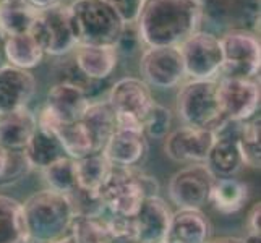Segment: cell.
<instances>
[{
	"label": "cell",
	"instance_id": "cell-10",
	"mask_svg": "<svg viewBox=\"0 0 261 243\" xmlns=\"http://www.w3.org/2000/svg\"><path fill=\"white\" fill-rule=\"evenodd\" d=\"M143 81L149 88L170 89L185 78L184 60L177 47H146L140 59Z\"/></svg>",
	"mask_w": 261,
	"mask_h": 243
},
{
	"label": "cell",
	"instance_id": "cell-32",
	"mask_svg": "<svg viewBox=\"0 0 261 243\" xmlns=\"http://www.w3.org/2000/svg\"><path fill=\"white\" fill-rule=\"evenodd\" d=\"M141 125L146 138L164 140L172 128V112L154 101L141 119Z\"/></svg>",
	"mask_w": 261,
	"mask_h": 243
},
{
	"label": "cell",
	"instance_id": "cell-31",
	"mask_svg": "<svg viewBox=\"0 0 261 243\" xmlns=\"http://www.w3.org/2000/svg\"><path fill=\"white\" fill-rule=\"evenodd\" d=\"M239 146L244 164L253 169H259L261 164V145H259V117H253L242 123L239 133Z\"/></svg>",
	"mask_w": 261,
	"mask_h": 243
},
{
	"label": "cell",
	"instance_id": "cell-18",
	"mask_svg": "<svg viewBox=\"0 0 261 243\" xmlns=\"http://www.w3.org/2000/svg\"><path fill=\"white\" fill-rule=\"evenodd\" d=\"M73 56L75 67L89 81L107 79L114 73L120 59L114 46H89V44H78Z\"/></svg>",
	"mask_w": 261,
	"mask_h": 243
},
{
	"label": "cell",
	"instance_id": "cell-3",
	"mask_svg": "<svg viewBox=\"0 0 261 243\" xmlns=\"http://www.w3.org/2000/svg\"><path fill=\"white\" fill-rule=\"evenodd\" d=\"M68 16L76 46H115L125 24L106 0H73Z\"/></svg>",
	"mask_w": 261,
	"mask_h": 243
},
{
	"label": "cell",
	"instance_id": "cell-23",
	"mask_svg": "<svg viewBox=\"0 0 261 243\" xmlns=\"http://www.w3.org/2000/svg\"><path fill=\"white\" fill-rule=\"evenodd\" d=\"M89 131L96 151H102L115 131V111L107 101H91L82 119Z\"/></svg>",
	"mask_w": 261,
	"mask_h": 243
},
{
	"label": "cell",
	"instance_id": "cell-22",
	"mask_svg": "<svg viewBox=\"0 0 261 243\" xmlns=\"http://www.w3.org/2000/svg\"><path fill=\"white\" fill-rule=\"evenodd\" d=\"M23 154L31 169L42 170L60 157H64L65 152L56 134L38 127L30 138L28 145L24 146Z\"/></svg>",
	"mask_w": 261,
	"mask_h": 243
},
{
	"label": "cell",
	"instance_id": "cell-43",
	"mask_svg": "<svg viewBox=\"0 0 261 243\" xmlns=\"http://www.w3.org/2000/svg\"><path fill=\"white\" fill-rule=\"evenodd\" d=\"M2 2H7V0H0V4H2Z\"/></svg>",
	"mask_w": 261,
	"mask_h": 243
},
{
	"label": "cell",
	"instance_id": "cell-29",
	"mask_svg": "<svg viewBox=\"0 0 261 243\" xmlns=\"http://www.w3.org/2000/svg\"><path fill=\"white\" fill-rule=\"evenodd\" d=\"M41 174L44 177V182L47 183V188L52 192L70 195L78 188L75 159L68 156L60 157L54 164L42 169Z\"/></svg>",
	"mask_w": 261,
	"mask_h": 243
},
{
	"label": "cell",
	"instance_id": "cell-2",
	"mask_svg": "<svg viewBox=\"0 0 261 243\" xmlns=\"http://www.w3.org/2000/svg\"><path fill=\"white\" fill-rule=\"evenodd\" d=\"M21 206L24 243H57L70 235L76 214L68 195L46 188L31 195Z\"/></svg>",
	"mask_w": 261,
	"mask_h": 243
},
{
	"label": "cell",
	"instance_id": "cell-26",
	"mask_svg": "<svg viewBox=\"0 0 261 243\" xmlns=\"http://www.w3.org/2000/svg\"><path fill=\"white\" fill-rule=\"evenodd\" d=\"M38 10L26 0H7L0 4V31L7 36L30 33Z\"/></svg>",
	"mask_w": 261,
	"mask_h": 243
},
{
	"label": "cell",
	"instance_id": "cell-6",
	"mask_svg": "<svg viewBox=\"0 0 261 243\" xmlns=\"http://www.w3.org/2000/svg\"><path fill=\"white\" fill-rule=\"evenodd\" d=\"M222 46L221 78L255 79L259 71V39L245 28H233L219 36Z\"/></svg>",
	"mask_w": 261,
	"mask_h": 243
},
{
	"label": "cell",
	"instance_id": "cell-5",
	"mask_svg": "<svg viewBox=\"0 0 261 243\" xmlns=\"http://www.w3.org/2000/svg\"><path fill=\"white\" fill-rule=\"evenodd\" d=\"M177 114L185 127L214 130L224 120L218 79H190L177 94Z\"/></svg>",
	"mask_w": 261,
	"mask_h": 243
},
{
	"label": "cell",
	"instance_id": "cell-34",
	"mask_svg": "<svg viewBox=\"0 0 261 243\" xmlns=\"http://www.w3.org/2000/svg\"><path fill=\"white\" fill-rule=\"evenodd\" d=\"M68 198L71 204H73L76 218L78 215L80 218H99V215H104L106 212V206L99 193L76 188L73 193L68 195Z\"/></svg>",
	"mask_w": 261,
	"mask_h": 243
},
{
	"label": "cell",
	"instance_id": "cell-12",
	"mask_svg": "<svg viewBox=\"0 0 261 243\" xmlns=\"http://www.w3.org/2000/svg\"><path fill=\"white\" fill-rule=\"evenodd\" d=\"M214 131L208 128L180 127L164 138L166 154L182 164H201L206 162L214 145Z\"/></svg>",
	"mask_w": 261,
	"mask_h": 243
},
{
	"label": "cell",
	"instance_id": "cell-42",
	"mask_svg": "<svg viewBox=\"0 0 261 243\" xmlns=\"http://www.w3.org/2000/svg\"><path fill=\"white\" fill-rule=\"evenodd\" d=\"M57 243H75V240H73V237H71V235H67L65 238L59 240Z\"/></svg>",
	"mask_w": 261,
	"mask_h": 243
},
{
	"label": "cell",
	"instance_id": "cell-4",
	"mask_svg": "<svg viewBox=\"0 0 261 243\" xmlns=\"http://www.w3.org/2000/svg\"><path fill=\"white\" fill-rule=\"evenodd\" d=\"M99 196L109 214L133 218L146 198L159 196V183L140 169L114 167Z\"/></svg>",
	"mask_w": 261,
	"mask_h": 243
},
{
	"label": "cell",
	"instance_id": "cell-16",
	"mask_svg": "<svg viewBox=\"0 0 261 243\" xmlns=\"http://www.w3.org/2000/svg\"><path fill=\"white\" fill-rule=\"evenodd\" d=\"M36 93V78L31 71L12 65L0 67V112L28 107Z\"/></svg>",
	"mask_w": 261,
	"mask_h": 243
},
{
	"label": "cell",
	"instance_id": "cell-28",
	"mask_svg": "<svg viewBox=\"0 0 261 243\" xmlns=\"http://www.w3.org/2000/svg\"><path fill=\"white\" fill-rule=\"evenodd\" d=\"M56 137L64 148L65 156L75 160L91 154V152H96L91 134H89L82 120L73 123H60V127L56 131Z\"/></svg>",
	"mask_w": 261,
	"mask_h": 243
},
{
	"label": "cell",
	"instance_id": "cell-21",
	"mask_svg": "<svg viewBox=\"0 0 261 243\" xmlns=\"http://www.w3.org/2000/svg\"><path fill=\"white\" fill-rule=\"evenodd\" d=\"M250 186L247 182L236 177H216L211 186L208 203L221 214H236L247 204Z\"/></svg>",
	"mask_w": 261,
	"mask_h": 243
},
{
	"label": "cell",
	"instance_id": "cell-15",
	"mask_svg": "<svg viewBox=\"0 0 261 243\" xmlns=\"http://www.w3.org/2000/svg\"><path fill=\"white\" fill-rule=\"evenodd\" d=\"M148 138L141 131L115 130L102 149L115 169H138L148 157Z\"/></svg>",
	"mask_w": 261,
	"mask_h": 243
},
{
	"label": "cell",
	"instance_id": "cell-27",
	"mask_svg": "<svg viewBox=\"0 0 261 243\" xmlns=\"http://www.w3.org/2000/svg\"><path fill=\"white\" fill-rule=\"evenodd\" d=\"M24 233L21 203L0 195V243H24Z\"/></svg>",
	"mask_w": 261,
	"mask_h": 243
},
{
	"label": "cell",
	"instance_id": "cell-37",
	"mask_svg": "<svg viewBox=\"0 0 261 243\" xmlns=\"http://www.w3.org/2000/svg\"><path fill=\"white\" fill-rule=\"evenodd\" d=\"M247 229L251 235H259V232H261V203L259 201L251 206L248 211Z\"/></svg>",
	"mask_w": 261,
	"mask_h": 243
},
{
	"label": "cell",
	"instance_id": "cell-41",
	"mask_svg": "<svg viewBox=\"0 0 261 243\" xmlns=\"http://www.w3.org/2000/svg\"><path fill=\"white\" fill-rule=\"evenodd\" d=\"M242 243H259V235H251V233H248L245 238H242Z\"/></svg>",
	"mask_w": 261,
	"mask_h": 243
},
{
	"label": "cell",
	"instance_id": "cell-17",
	"mask_svg": "<svg viewBox=\"0 0 261 243\" xmlns=\"http://www.w3.org/2000/svg\"><path fill=\"white\" fill-rule=\"evenodd\" d=\"M89 99L85 88L70 81H59L47 91L46 105L62 123H73L83 119Z\"/></svg>",
	"mask_w": 261,
	"mask_h": 243
},
{
	"label": "cell",
	"instance_id": "cell-1",
	"mask_svg": "<svg viewBox=\"0 0 261 243\" xmlns=\"http://www.w3.org/2000/svg\"><path fill=\"white\" fill-rule=\"evenodd\" d=\"M201 20L195 0H143L135 24L146 47H177L200 30Z\"/></svg>",
	"mask_w": 261,
	"mask_h": 243
},
{
	"label": "cell",
	"instance_id": "cell-25",
	"mask_svg": "<svg viewBox=\"0 0 261 243\" xmlns=\"http://www.w3.org/2000/svg\"><path fill=\"white\" fill-rule=\"evenodd\" d=\"M75 166L78 188L94 193H99V190L107 182V178H109L114 169L102 151H96L82 159H76Z\"/></svg>",
	"mask_w": 261,
	"mask_h": 243
},
{
	"label": "cell",
	"instance_id": "cell-7",
	"mask_svg": "<svg viewBox=\"0 0 261 243\" xmlns=\"http://www.w3.org/2000/svg\"><path fill=\"white\" fill-rule=\"evenodd\" d=\"M30 34L38 41L44 56L64 57L76 47V39L68 16V5L62 2L41 10Z\"/></svg>",
	"mask_w": 261,
	"mask_h": 243
},
{
	"label": "cell",
	"instance_id": "cell-14",
	"mask_svg": "<svg viewBox=\"0 0 261 243\" xmlns=\"http://www.w3.org/2000/svg\"><path fill=\"white\" fill-rule=\"evenodd\" d=\"M107 102L115 114H130L141 120L154 102L151 88L141 78L125 76L109 88Z\"/></svg>",
	"mask_w": 261,
	"mask_h": 243
},
{
	"label": "cell",
	"instance_id": "cell-9",
	"mask_svg": "<svg viewBox=\"0 0 261 243\" xmlns=\"http://www.w3.org/2000/svg\"><path fill=\"white\" fill-rule=\"evenodd\" d=\"M216 180L213 170L201 164H188L169 182V196L178 209H201L208 203Z\"/></svg>",
	"mask_w": 261,
	"mask_h": 243
},
{
	"label": "cell",
	"instance_id": "cell-19",
	"mask_svg": "<svg viewBox=\"0 0 261 243\" xmlns=\"http://www.w3.org/2000/svg\"><path fill=\"white\" fill-rule=\"evenodd\" d=\"M213 226L201 209H177L172 212L166 243H208Z\"/></svg>",
	"mask_w": 261,
	"mask_h": 243
},
{
	"label": "cell",
	"instance_id": "cell-36",
	"mask_svg": "<svg viewBox=\"0 0 261 243\" xmlns=\"http://www.w3.org/2000/svg\"><path fill=\"white\" fill-rule=\"evenodd\" d=\"M106 2L114 8L123 23H135L143 0H106Z\"/></svg>",
	"mask_w": 261,
	"mask_h": 243
},
{
	"label": "cell",
	"instance_id": "cell-8",
	"mask_svg": "<svg viewBox=\"0 0 261 243\" xmlns=\"http://www.w3.org/2000/svg\"><path fill=\"white\" fill-rule=\"evenodd\" d=\"M185 76L190 79H216L222 70V46L219 36L198 30L178 46Z\"/></svg>",
	"mask_w": 261,
	"mask_h": 243
},
{
	"label": "cell",
	"instance_id": "cell-20",
	"mask_svg": "<svg viewBox=\"0 0 261 243\" xmlns=\"http://www.w3.org/2000/svg\"><path fill=\"white\" fill-rule=\"evenodd\" d=\"M38 128V119L30 107L0 112V146L8 151H23Z\"/></svg>",
	"mask_w": 261,
	"mask_h": 243
},
{
	"label": "cell",
	"instance_id": "cell-35",
	"mask_svg": "<svg viewBox=\"0 0 261 243\" xmlns=\"http://www.w3.org/2000/svg\"><path fill=\"white\" fill-rule=\"evenodd\" d=\"M115 52L119 57H132L141 47V39L135 23H125L123 30L115 42Z\"/></svg>",
	"mask_w": 261,
	"mask_h": 243
},
{
	"label": "cell",
	"instance_id": "cell-38",
	"mask_svg": "<svg viewBox=\"0 0 261 243\" xmlns=\"http://www.w3.org/2000/svg\"><path fill=\"white\" fill-rule=\"evenodd\" d=\"M33 8H36L38 12L41 10H46V8H50L54 5L60 4V0H26Z\"/></svg>",
	"mask_w": 261,
	"mask_h": 243
},
{
	"label": "cell",
	"instance_id": "cell-33",
	"mask_svg": "<svg viewBox=\"0 0 261 243\" xmlns=\"http://www.w3.org/2000/svg\"><path fill=\"white\" fill-rule=\"evenodd\" d=\"M31 170L23 151H8L0 146V182L13 183Z\"/></svg>",
	"mask_w": 261,
	"mask_h": 243
},
{
	"label": "cell",
	"instance_id": "cell-13",
	"mask_svg": "<svg viewBox=\"0 0 261 243\" xmlns=\"http://www.w3.org/2000/svg\"><path fill=\"white\" fill-rule=\"evenodd\" d=\"M172 209L161 196L146 198L133 215L135 243H166Z\"/></svg>",
	"mask_w": 261,
	"mask_h": 243
},
{
	"label": "cell",
	"instance_id": "cell-40",
	"mask_svg": "<svg viewBox=\"0 0 261 243\" xmlns=\"http://www.w3.org/2000/svg\"><path fill=\"white\" fill-rule=\"evenodd\" d=\"M208 243H242V238L237 237H221L216 240H210Z\"/></svg>",
	"mask_w": 261,
	"mask_h": 243
},
{
	"label": "cell",
	"instance_id": "cell-11",
	"mask_svg": "<svg viewBox=\"0 0 261 243\" xmlns=\"http://www.w3.org/2000/svg\"><path fill=\"white\" fill-rule=\"evenodd\" d=\"M218 96L222 117L233 122H247L259 109V85L256 79L219 78Z\"/></svg>",
	"mask_w": 261,
	"mask_h": 243
},
{
	"label": "cell",
	"instance_id": "cell-24",
	"mask_svg": "<svg viewBox=\"0 0 261 243\" xmlns=\"http://www.w3.org/2000/svg\"><path fill=\"white\" fill-rule=\"evenodd\" d=\"M5 59L8 65L31 71L42 62L44 52L30 33L13 34L7 36Z\"/></svg>",
	"mask_w": 261,
	"mask_h": 243
},
{
	"label": "cell",
	"instance_id": "cell-39",
	"mask_svg": "<svg viewBox=\"0 0 261 243\" xmlns=\"http://www.w3.org/2000/svg\"><path fill=\"white\" fill-rule=\"evenodd\" d=\"M5 41H7V34L0 31V67L7 65V59H5Z\"/></svg>",
	"mask_w": 261,
	"mask_h": 243
},
{
	"label": "cell",
	"instance_id": "cell-30",
	"mask_svg": "<svg viewBox=\"0 0 261 243\" xmlns=\"http://www.w3.org/2000/svg\"><path fill=\"white\" fill-rule=\"evenodd\" d=\"M70 235L75 243H115L104 215L99 218H75Z\"/></svg>",
	"mask_w": 261,
	"mask_h": 243
}]
</instances>
